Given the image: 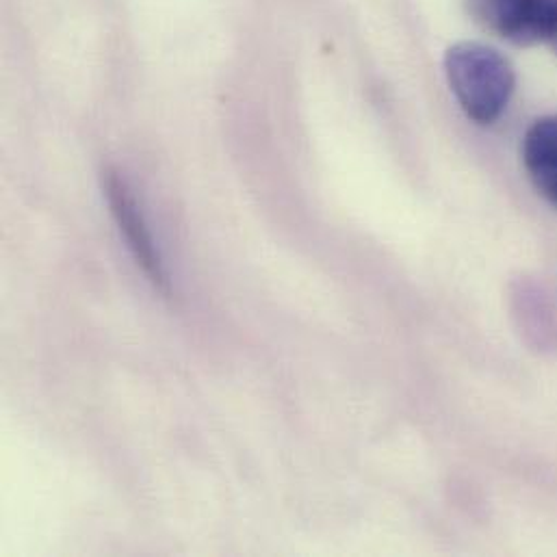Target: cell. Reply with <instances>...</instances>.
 <instances>
[{
    "mask_svg": "<svg viewBox=\"0 0 557 557\" xmlns=\"http://www.w3.org/2000/svg\"><path fill=\"white\" fill-rule=\"evenodd\" d=\"M523 165L536 191L557 209V115L541 117L528 128Z\"/></svg>",
    "mask_w": 557,
    "mask_h": 557,
    "instance_id": "cell-4",
    "label": "cell"
},
{
    "mask_svg": "<svg viewBox=\"0 0 557 557\" xmlns=\"http://www.w3.org/2000/svg\"><path fill=\"white\" fill-rule=\"evenodd\" d=\"M104 196L109 200L111 213L122 231V237L126 239L135 261L144 270L148 280L165 295H172V282L168 276L165 263L161 259V252L157 250L154 237L150 233V226L144 218V211L137 205V198L133 189L128 187L126 178L115 170H104Z\"/></svg>",
    "mask_w": 557,
    "mask_h": 557,
    "instance_id": "cell-2",
    "label": "cell"
},
{
    "mask_svg": "<svg viewBox=\"0 0 557 557\" xmlns=\"http://www.w3.org/2000/svg\"><path fill=\"white\" fill-rule=\"evenodd\" d=\"M478 24L515 46L545 41L556 0H467Z\"/></svg>",
    "mask_w": 557,
    "mask_h": 557,
    "instance_id": "cell-3",
    "label": "cell"
},
{
    "mask_svg": "<svg viewBox=\"0 0 557 557\" xmlns=\"http://www.w3.org/2000/svg\"><path fill=\"white\" fill-rule=\"evenodd\" d=\"M545 41L549 44V48L557 54V0L556 7H554V15H552V22H549V30H547V37Z\"/></svg>",
    "mask_w": 557,
    "mask_h": 557,
    "instance_id": "cell-5",
    "label": "cell"
},
{
    "mask_svg": "<svg viewBox=\"0 0 557 557\" xmlns=\"http://www.w3.org/2000/svg\"><path fill=\"white\" fill-rule=\"evenodd\" d=\"M445 74L462 111L475 124H495L517 89L512 63L480 41H460L445 52Z\"/></svg>",
    "mask_w": 557,
    "mask_h": 557,
    "instance_id": "cell-1",
    "label": "cell"
}]
</instances>
